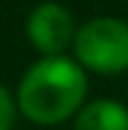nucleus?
<instances>
[{
    "label": "nucleus",
    "mask_w": 128,
    "mask_h": 130,
    "mask_svg": "<svg viewBox=\"0 0 128 130\" xmlns=\"http://www.w3.org/2000/svg\"><path fill=\"white\" fill-rule=\"evenodd\" d=\"M88 77L69 56H40L24 72L16 90L19 111L35 125H59L85 104Z\"/></svg>",
    "instance_id": "obj_1"
},
{
    "label": "nucleus",
    "mask_w": 128,
    "mask_h": 130,
    "mask_svg": "<svg viewBox=\"0 0 128 130\" xmlns=\"http://www.w3.org/2000/svg\"><path fill=\"white\" fill-rule=\"evenodd\" d=\"M16 114H19L16 98L8 93V88L0 85V130H14V125H16Z\"/></svg>",
    "instance_id": "obj_5"
},
{
    "label": "nucleus",
    "mask_w": 128,
    "mask_h": 130,
    "mask_svg": "<svg viewBox=\"0 0 128 130\" xmlns=\"http://www.w3.org/2000/svg\"><path fill=\"white\" fill-rule=\"evenodd\" d=\"M75 61L96 74H120L128 69V24L115 16H96L78 27Z\"/></svg>",
    "instance_id": "obj_2"
},
{
    "label": "nucleus",
    "mask_w": 128,
    "mask_h": 130,
    "mask_svg": "<svg viewBox=\"0 0 128 130\" xmlns=\"http://www.w3.org/2000/svg\"><path fill=\"white\" fill-rule=\"evenodd\" d=\"M75 130H128V106L118 98H96L75 114Z\"/></svg>",
    "instance_id": "obj_4"
},
{
    "label": "nucleus",
    "mask_w": 128,
    "mask_h": 130,
    "mask_svg": "<svg viewBox=\"0 0 128 130\" xmlns=\"http://www.w3.org/2000/svg\"><path fill=\"white\" fill-rule=\"evenodd\" d=\"M75 35V16L61 3L45 0L27 16V37L40 56H64V51L72 48Z\"/></svg>",
    "instance_id": "obj_3"
}]
</instances>
